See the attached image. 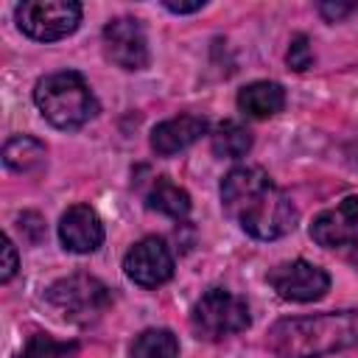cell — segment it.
I'll return each instance as SVG.
<instances>
[{
	"mask_svg": "<svg viewBox=\"0 0 358 358\" xmlns=\"http://www.w3.org/2000/svg\"><path fill=\"white\" fill-rule=\"evenodd\" d=\"M145 201H148L151 210H157V213H162V215H168V218H176V221L187 218V213H190V196H187V190L179 187V185H173V182L165 179V176H159V179L151 185Z\"/></svg>",
	"mask_w": 358,
	"mask_h": 358,
	"instance_id": "obj_15",
	"label": "cell"
},
{
	"mask_svg": "<svg viewBox=\"0 0 358 358\" xmlns=\"http://www.w3.org/2000/svg\"><path fill=\"white\" fill-rule=\"evenodd\" d=\"M103 53L120 70L148 67V39L134 17H117L103 28Z\"/></svg>",
	"mask_w": 358,
	"mask_h": 358,
	"instance_id": "obj_8",
	"label": "cell"
},
{
	"mask_svg": "<svg viewBox=\"0 0 358 358\" xmlns=\"http://www.w3.org/2000/svg\"><path fill=\"white\" fill-rule=\"evenodd\" d=\"M34 103L50 126L64 131L81 129L98 115V101L90 84L76 70L42 76L34 87Z\"/></svg>",
	"mask_w": 358,
	"mask_h": 358,
	"instance_id": "obj_3",
	"label": "cell"
},
{
	"mask_svg": "<svg viewBox=\"0 0 358 358\" xmlns=\"http://www.w3.org/2000/svg\"><path fill=\"white\" fill-rule=\"evenodd\" d=\"M207 131V120L199 115H179L171 120H162L151 131V148L159 157H173L185 148H190L201 134Z\"/></svg>",
	"mask_w": 358,
	"mask_h": 358,
	"instance_id": "obj_12",
	"label": "cell"
},
{
	"mask_svg": "<svg viewBox=\"0 0 358 358\" xmlns=\"http://www.w3.org/2000/svg\"><path fill=\"white\" fill-rule=\"evenodd\" d=\"M20 229L28 232V241H31V243H39L42 235H45V221H42L39 213H22V215H20Z\"/></svg>",
	"mask_w": 358,
	"mask_h": 358,
	"instance_id": "obj_22",
	"label": "cell"
},
{
	"mask_svg": "<svg viewBox=\"0 0 358 358\" xmlns=\"http://www.w3.org/2000/svg\"><path fill=\"white\" fill-rule=\"evenodd\" d=\"M17 25L36 42H59L70 36L81 22V6L76 0H28L14 8Z\"/></svg>",
	"mask_w": 358,
	"mask_h": 358,
	"instance_id": "obj_6",
	"label": "cell"
},
{
	"mask_svg": "<svg viewBox=\"0 0 358 358\" xmlns=\"http://www.w3.org/2000/svg\"><path fill=\"white\" fill-rule=\"evenodd\" d=\"M123 271L131 282H137L143 288H157L173 277V255L165 246V241L143 238L126 252Z\"/></svg>",
	"mask_w": 358,
	"mask_h": 358,
	"instance_id": "obj_9",
	"label": "cell"
},
{
	"mask_svg": "<svg viewBox=\"0 0 358 358\" xmlns=\"http://www.w3.org/2000/svg\"><path fill=\"white\" fill-rule=\"evenodd\" d=\"M252 148V131L235 120H224L213 131V154L221 159H238L246 157Z\"/></svg>",
	"mask_w": 358,
	"mask_h": 358,
	"instance_id": "obj_16",
	"label": "cell"
},
{
	"mask_svg": "<svg viewBox=\"0 0 358 358\" xmlns=\"http://www.w3.org/2000/svg\"><path fill=\"white\" fill-rule=\"evenodd\" d=\"M310 238L324 249L355 246L358 243V196H347L336 207L319 213L310 224Z\"/></svg>",
	"mask_w": 358,
	"mask_h": 358,
	"instance_id": "obj_10",
	"label": "cell"
},
{
	"mask_svg": "<svg viewBox=\"0 0 358 358\" xmlns=\"http://www.w3.org/2000/svg\"><path fill=\"white\" fill-rule=\"evenodd\" d=\"M171 14H193V11H201L204 8V0H193V3H173V0H165L162 3Z\"/></svg>",
	"mask_w": 358,
	"mask_h": 358,
	"instance_id": "obj_23",
	"label": "cell"
},
{
	"mask_svg": "<svg viewBox=\"0 0 358 358\" xmlns=\"http://www.w3.org/2000/svg\"><path fill=\"white\" fill-rule=\"evenodd\" d=\"M268 285L285 302H316L327 294L330 274L316 263L291 260V263H280L277 268L268 271Z\"/></svg>",
	"mask_w": 358,
	"mask_h": 358,
	"instance_id": "obj_7",
	"label": "cell"
},
{
	"mask_svg": "<svg viewBox=\"0 0 358 358\" xmlns=\"http://www.w3.org/2000/svg\"><path fill=\"white\" fill-rule=\"evenodd\" d=\"M45 159H48V148L36 137L17 134V137L6 140V145H3V162L14 173H34V171L45 168Z\"/></svg>",
	"mask_w": 358,
	"mask_h": 358,
	"instance_id": "obj_14",
	"label": "cell"
},
{
	"mask_svg": "<svg viewBox=\"0 0 358 358\" xmlns=\"http://www.w3.org/2000/svg\"><path fill=\"white\" fill-rule=\"evenodd\" d=\"M285 62H288V67L296 70V73H302V70H308V67L313 64V50H310V42H308L305 34H296V36L291 39V48H288V53H285Z\"/></svg>",
	"mask_w": 358,
	"mask_h": 358,
	"instance_id": "obj_19",
	"label": "cell"
},
{
	"mask_svg": "<svg viewBox=\"0 0 358 358\" xmlns=\"http://www.w3.org/2000/svg\"><path fill=\"white\" fill-rule=\"evenodd\" d=\"M266 341L277 358H324L350 350L358 344V308L280 319Z\"/></svg>",
	"mask_w": 358,
	"mask_h": 358,
	"instance_id": "obj_2",
	"label": "cell"
},
{
	"mask_svg": "<svg viewBox=\"0 0 358 358\" xmlns=\"http://www.w3.org/2000/svg\"><path fill=\"white\" fill-rule=\"evenodd\" d=\"M282 106H285V90L277 81H252L238 92V109L255 120L274 117L277 112H282Z\"/></svg>",
	"mask_w": 358,
	"mask_h": 358,
	"instance_id": "obj_13",
	"label": "cell"
},
{
	"mask_svg": "<svg viewBox=\"0 0 358 358\" xmlns=\"http://www.w3.org/2000/svg\"><path fill=\"white\" fill-rule=\"evenodd\" d=\"M45 302L64 319L73 324H90L95 322L112 302L109 288L90 274H70L56 280L48 291H45Z\"/></svg>",
	"mask_w": 358,
	"mask_h": 358,
	"instance_id": "obj_4",
	"label": "cell"
},
{
	"mask_svg": "<svg viewBox=\"0 0 358 358\" xmlns=\"http://www.w3.org/2000/svg\"><path fill=\"white\" fill-rule=\"evenodd\" d=\"M20 268V257H17V246L11 243V238H3V260H0V282H8Z\"/></svg>",
	"mask_w": 358,
	"mask_h": 358,
	"instance_id": "obj_20",
	"label": "cell"
},
{
	"mask_svg": "<svg viewBox=\"0 0 358 358\" xmlns=\"http://www.w3.org/2000/svg\"><path fill=\"white\" fill-rule=\"evenodd\" d=\"M59 241L67 252L90 255L103 243V224L90 204H73L59 221Z\"/></svg>",
	"mask_w": 358,
	"mask_h": 358,
	"instance_id": "obj_11",
	"label": "cell"
},
{
	"mask_svg": "<svg viewBox=\"0 0 358 358\" xmlns=\"http://www.w3.org/2000/svg\"><path fill=\"white\" fill-rule=\"evenodd\" d=\"M73 350H76V344H59V341H53L50 336L36 333V336L31 338L28 350L22 352V358H59V355H67V352H73Z\"/></svg>",
	"mask_w": 358,
	"mask_h": 358,
	"instance_id": "obj_18",
	"label": "cell"
},
{
	"mask_svg": "<svg viewBox=\"0 0 358 358\" xmlns=\"http://www.w3.org/2000/svg\"><path fill=\"white\" fill-rule=\"evenodd\" d=\"M355 8H358V3H338V0H324V3H319V14H322L327 22H341V20L350 17Z\"/></svg>",
	"mask_w": 358,
	"mask_h": 358,
	"instance_id": "obj_21",
	"label": "cell"
},
{
	"mask_svg": "<svg viewBox=\"0 0 358 358\" xmlns=\"http://www.w3.org/2000/svg\"><path fill=\"white\" fill-rule=\"evenodd\" d=\"M131 358H179V341L165 327L143 330L131 344Z\"/></svg>",
	"mask_w": 358,
	"mask_h": 358,
	"instance_id": "obj_17",
	"label": "cell"
},
{
	"mask_svg": "<svg viewBox=\"0 0 358 358\" xmlns=\"http://www.w3.org/2000/svg\"><path fill=\"white\" fill-rule=\"evenodd\" d=\"M221 204L224 213L257 241L285 238L296 227L294 201L260 165L232 168L221 179Z\"/></svg>",
	"mask_w": 358,
	"mask_h": 358,
	"instance_id": "obj_1",
	"label": "cell"
},
{
	"mask_svg": "<svg viewBox=\"0 0 358 358\" xmlns=\"http://www.w3.org/2000/svg\"><path fill=\"white\" fill-rule=\"evenodd\" d=\"M252 324V313L243 296L227 288H210L193 305L190 327L204 341H221L235 333H243Z\"/></svg>",
	"mask_w": 358,
	"mask_h": 358,
	"instance_id": "obj_5",
	"label": "cell"
}]
</instances>
